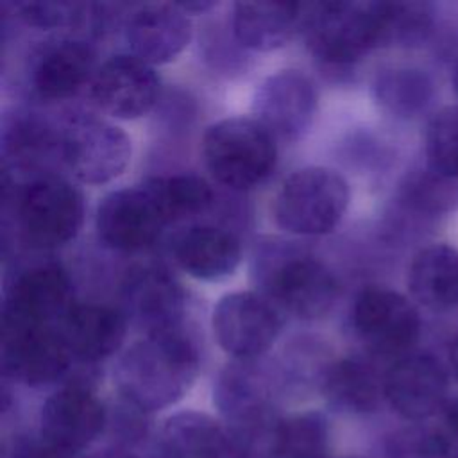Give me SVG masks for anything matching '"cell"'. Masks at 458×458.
Here are the masks:
<instances>
[{"instance_id":"4dcf8cb0","label":"cell","mask_w":458,"mask_h":458,"mask_svg":"<svg viewBox=\"0 0 458 458\" xmlns=\"http://www.w3.org/2000/svg\"><path fill=\"white\" fill-rule=\"evenodd\" d=\"M329 424L320 411H301L279 420V458H327Z\"/></svg>"},{"instance_id":"ac0fdd59","label":"cell","mask_w":458,"mask_h":458,"mask_svg":"<svg viewBox=\"0 0 458 458\" xmlns=\"http://www.w3.org/2000/svg\"><path fill=\"white\" fill-rule=\"evenodd\" d=\"M190 16L174 4H143L123 21V38L131 55L143 63L166 64L191 41Z\"/></svg>"},{"instance_id":"d4e9b609","label":"cell","mask_w":458,"mask_h":458,"mask_svg":"<svg viewBox=\"0 0 458 458\" xmlns=\"http://www.w3.org/2000/svg\"><path fill=\"white\" fill-rule=\"evenodd\" d=\"M163 458H231L224 424L202 411H179L168 417L157 438Z\"/></svg>"},{"instance_id":"484cf974","label":"cell","mask_w":458,"mask_h":458,"mask_svg":"<svg viewBox=\"0 0 458 458\" xmlns=\"http://www.w3.org/2000/svg\"><path fill=\"white\" fill-rule=\"evenodd\" d=\"M411 297L429 310L458 304V250L438 243L417 252L408 270Z\"/></svg>"},{"instance_id":"44dd1931","label":"cell","mask_w":458,"mask_h":458,"mask_svg":"<svg viewBox=\"0 0 458 458\" xmlns=\"http://www.w3.org/2000/svg\"><path fill=\"white\" fill-rule=\"evenodd\" d=\"M59 331L73 358L88 363L113 356L127 335V317L107 304H73L59 322Z\"/></svg>"},{"instance_id":"60d3db41","label":"cell","mask_w":458,"mask_h":458,"mask_svg":"<svg viewBox=\"0 0 458 458\" xmlns=\"http://www.w3.org/2000/svg\"><path fill=\"white\" fill-rule=\"evenodd\" d=\"M453 84H454V89H456V93H458V63H456V66H454V73H453Z\"/></svg>"},{"instance_id":"7402d4cb","label":"cell","mask_w":458,"mask_h":458,"mask_svg":"<svg viewBox=\"0 0 458 458\" xmlns=\"http://www.w3.org/2000/svg\"><path fill=\"white\" fill-rule=\"evenodd\" d=\"M95 48L79 38H66L48 45L32 70V86L47 100L75 95L89 84L97 72Z\"/></svg>"},{"instance_id":"836d02e7","label":"cell","mask_w":458,"mask_h":458,"mask_svg":"<svg viewBox=\"0 0 458 458\" xmlns=\"http://www.w3.org/2000/svg\"><path fill=\"white\" fill-rule=\"evenodd\" d=\"M16 16L38 29H61V27H82L86 21L88 4L79 2H23L16 4Z\"/></svg>"},{"instance_id":"5bb4252c","label":"cell","mask_w":458,"mask_h":458,"mask_svg":"<svg viewBox=\"0 0 458 458\" xmlns=\"http://www.w3.org/2000/svg\"><path fill=\"white\" fill-rule=\"evenodd\" d=\"M317 102V89L308 75L297 70H279L256 88L252 118L276 140L297 141L311 127Z\"/></svg>"},{"instance_id":"ffe728a7","label":"cell","mask_w":458,"mask_h":458,"mask_svg":"<svg viewBox=\"0 0 458 458\" xmlns=\"http://www.w3.org/2000/svg\"><path fill=\"white\" fill-rule=\"evenodd\" d=\"M170 252L177 267L199 281H222L233 276L242 261L238 236L209 224H193L179 231Z\"/></svg>"},{"instance_id":"f35d334b","label":"cell","mask_w":458,"mask_h":458,"mask_svg":"<svg viewBox=\"0 0 458 458\" xmlns=\"http://www.w3.org/2000/svg\"><path fill=\"white\" fill-rule=\"evenodd\" d=\"M91 458H138L132 451H129L127 447H120V445H114V447H109V449H104L100 451L98 454L91 456Z\"/></svg>"},{"instance_id":"d590c367","label":"cell","mask_w":458,"mask_h":458,"mask_svg":"<svg viewBox=\"0 0 458 458\" xmlns=\"http://www.w3.org/2000/svg\"><path fill=\"white\" fill-rule=\"evenodd\" d=\"M433 433L444 458H458V397L444 404Z\"/></svg>"},{"instance_id":"9a60e30c","label":"cell","mask_w":458,"mask_h":458,"mask_svg":"<svg viewBox=\"0 0 458 458\" xmlns=\"http://www.w3.org/2000/svg\"><path fill=\"white\" fill-rule=\"evenodd\" d=\"M166 225L143 184L107 193L95 216L100 242L118 252H140L152 247Z\"/></svg>"},{"instance_id":"83f0119b","label":"cell","mask_w":458,"mask_h":458,"mask_svg":"<svg viewBox=\"0 0 458 458\" xmlns=\"http://www.w3.org/2000/svg\"><path fill=\"white\" fill-rule=\"evenodd\" d=\"M372 95L385 113L406 120L428 107L433 97V82L420 68L388 66L374 77Z\"/></svg>"},{"instance_id":"2e32d148","label":"cell","mask_w":458,"mask_h":458,"mask_svg":"<svg viewBox=\"0 0 458 458\" xmlns=\"http://www.w3.org/2000/svg\"><path fill=\"white\" fill-rule=\"evenodd\" d=\"M93 104L118 120H136L147 114L159 97V77L154 68L131 54L104 61L91 82Z\"/></svg>"},{"instance_id":"603a6c76","label":"cell","mask_w":458,"mask_h":458,"mask_svg":"<svg viewBox=\"0 0 458 458\" xmlns=\"http://www.w3.org/2000/svg\"><path fill=\"white\" fill-rule=\"evenodd\" d=\"M304 4L297 2H236L231 14L234 41L254 52L284 47L302 27Z\"/></svg>"},{"instance_id":"e0dca14e","label":"cell","mask_w":458,"mask_h":458,"mask_svg":"<svg viewBox=\"0 0 458 458\" xmlns=\"http://www.w3.org/2000/svg\"><path fill=\"white\" fill-rule=\"evenodd\" d=\"M385 399L404 419L424 420L447 403V374L431 354L408 352L385 372Z\"/></svg>"},{"instance_id":"30bf717a","label":"cell","mask_w":458,"mask_h":458,"mask_svg":"<svg viewBox=\"0 0 458 458\" xmlns=\"http://www.w3.org/2000/svg\"><path fill=\"white\" fill-rule=\"evenodd\" d=\"M2 370L27 386H43L63 377L72 352L55 326H2Z\"/></svg>"},{"instance_id":"74e56055","label":"cell","mask_w":458,"mask_h":458,"mask_svg":"<svg viewBox=\"0 0 458 458\" xmlns=\"http://www.w3.org/2000/svg\"><path fill=\"white\" fill-rule=\"evenodd\" d=\"M175 5L186 13L188 16L190 14H204L206 11L216 7V2H209V0H191V2H175Z\"/></svg>"},{"instance_id":"3957f363","label":"cell","mask_w":458,"mask_h":458,"mask_svg":"<svg viewBox=\"0 0 458 458\" xmlns=\"http://www.w3.org/2000/svg\"><path fill=\"white\" fill-rule=\"evenodd\" d=\"M310 50L327 64L349 66L386 39V2L304 4L302 27Z\"/></svg>"},{"instance_id":"7a4b0ae2","label":"cell","mask_w":458,"mask_h":458,"mask_svg":"<svg viewBox=\"0 0 458 458\" xmlns=\"http://www.w3.org/2000/svg\"><path fill=\"white\" fill-rule=\"evenodd\" d=\"M252 276L274 306L302 320L327 315L338 299V279L306 249L281 238H265L252 254Z\"/></svg>"},{"instance_id":"8d00e7d4","label":"cell","mask_w":458,"mask_h":458,"mask_svg":"<svg viewBox=\"0 0 458 458\" xmlns=\"http://www.w3.org/2000/svg\"><path fill=\"white\" fill-rule=\"evenodd\" d=\"M7 458H75L47 444L39 435L20 437L13 442Z\"/></svg>"},{"instance_id":"4316f807","label":"cell","mask_w":458,"mask_h":458,"mask_svg":"<svg viewBox=\"0 0 458 458\" xmlns=\"http://www.w3.org/2000/svg\"><path fill=\"white\" fill-rule=\"evenodd\" d=\"M57 156V127L34 113L16 111L2 122L4 170H27Z\"/></svg>"},{"instance_id":"6da1fadb","label":"cell","mask_w":458,"mask_h":458,"mask_svg":"<svg viewBox=\"0 0 458 458\" xmlns=\"http://www.w3.org/2000/svg\"><path fill=\"white\" fill-rule=\"evenodd\" d=\"M199 367V349L181 327L143 335L116 363L118 395L147 413L168 408L191 388Z\"/></svg>"},{"instance_id":"9c48e42d","label":"cell","mask_w":458,"mask_h":458,"mask_svg":"<svg viewBox=\"0 0 458 458\" xmlns=\"http://www.w3.org/2000/svg\"><path fill=\"white\" fill-rule=\"evenodd\" d=\"M213 335L234 360H258L281 335L276 306L256 292H231L218 299L211 315Z\"/></svg>"},{"instance_id":"d6a6232c","label":"cell","mask_w":458,"mask_h":458,"mask_svg":"<svg viewBox=\"0 0 458 458\" xmlns=\"http://www.w3.org/2000/svg\"><path fill=\"white\" fill-rule=\"evenodd\" d=\"M428 163L458 175V107L442 109L428 127Z\"/></svg>"},{"instance_id":"4fadbf2b","label":"cell","mask_w":458,"mask_h":458,"mask_svg":"<svg viewBox=\"0 0 458 458\" xmlns=\"http://www.w3.org/2000/svg\"><path fill=\"white\" fill-rule=\"evenodd\" d=\"M72 279L55 261L30 265L7 290L2 306V326H54L73 306Z\"/></svg>"},{"instance_id":"d6986e66","label":"cell","mask_w":458,"mask_h":458,"mask_svg":"<svg viewBox=\"0 0 458 458\" xmlns=\"http://www.w3.org/2000/svg\"><path fill=\"white\" fill-rule=\"evenodd\" d=\"M279 386L281 377L256 360H234L220 370L213 399L225 424H238L276 415L274 399Z\"/></svg>"},{"instance_id":"ba28073f","label":"cell","mask_w":458,"mask_h":458,"mask_svg":"<svg viewBox=\"0 0 458 458\" xmlns=\"http://www.w3.org/2000/svg\"><path fill=\"white\" fill-rule=\"evenodd\" d=\"M352 327L361 344L377 356L401 358L410 352L420 333L415 306L401 293L369 286L352 304Z\"/></svg>"},{"instance_id":"e575fe53","label":"cell","mask_w":458,"mask_h":458,"mask_svg":"<svg viewBox=\"0 0 458 458\" xmlns=\"http://www.w3.org/2000/svg\"><path fill=\"white\" fill-rule=\"evenodd\" d=\"M385 458H444L433 428L408 426L385 442Z\"/></svg>"},{"instance_id":"ab89813d","label":"cell","mask_w":458,"mask_h":458,"mask_svg":"<svg viewBox=\"0 0 458 458\" xmlns=\"http://www.w3.org/2000/svg\"><path fill=\"white\" fill-rule=\"evenodd\" d=\"M449 360H451V369H453L454 376L458 377V338L454 340V344H453V347H451Z\"/></svg>"},{"instance_id":"277c9868","label":"cell","mask_w":458,"mask_h":458,"mask_svg":"<svg viewBox=\"0 0 458 458\" xmlns=\"http://www.w3.org/2000/svg\"><path fill=\"white\" fill-rule=\"evenodd\" d=\"M202 157L220 184L233 190H252L274 172L277 143L258 120L231 116L206 129Z\"/></svg>"},{"instance_id":"8fae6325","label":"cell","mask_w":458,"mask_h":458,"mask_svg":"<svg viewBox=\"0 0 458 458\" xmlns=\"http://www.w3.org/2000/svg\"><path fill=\"white\" fill-rule=\"evenodd\" d=\"M122 311L127 320L148 333L179 329L186 293L177 277L159 263H140L122 281Z\"/></svg>"},{"instance_id":"cb8c5ba5","label":"cell","mask_w":458,"mask_h":458,"mask_svg":"<svg viewBox=\"0 0 458 458\" xmlns=\"http://www.w3.org/2000/svg\"><path fill=\"white\" fill-rule=\"evenodd\" d=\"M320 390L338 411L370 413L385 399V374L363 358L345 356L322 369Z\"/></svg>"},{"instance_id":"f1b7e54d","label":"cell","mask_w":458,"mask_h":458,"mask_svg":"<svg viewBox=\"0 0 458 458\" xmlns=\"http://www.w3.org/2000/svg\"><path fill=\"white\" fill-rule=\"evenodd\" d=\"M156 200L165 222L177 224L206 213L215 202L211 184L193 174L157 175L141 182Z\"/></svg>"},{"instance_id":"f546056e","label":"cell","mask_w":458,"mask_h":458,"mask_svg":"<svg viewBox=\"0 0 458 458\" xmlns=\"http://www.w3.org/2000/svg\"><path fill=\"white\" fill-rule=\"evenodd\" d=\"M399 202L422 215L454 211L458 208V175L428 163L404 177L399 186Z\"/></svg>"},{"instance_id":"7c38bea8","label":"cell","mask_w":458,"mask_h":458,"mask_svg":"<svg viewBox=\"0 0 458 458\" xmlns=\"http://www.w3.org/2000/svg\"><path fill=\"white\" fill-rule=\"evenodd\" d=\"M107 426V408L97 394L81 383L66 385L47 397L38 435L52 447L77 456Z\"/></svg>"},{"instance_id":"b9f144b4","label":"cell","mask_w":458,"mask_h":458,"mask_svg":"<svg viewBox=\"0 0 458 458\" xmlns=\"http://www.w3.org/2000/svg\"><path fill=\"white\" fill-rule=\"evenodd\" d=\"M344 458H363V456H344Z\"/></svg>"},{"instance_id":"5b68a950","label":"cell","mask_w":458,"mask_h":458,"mask_svg":"<svg viewBox=\"0 0 458 458\" xmlns=\"http://www.w3.org/2000/svg\"><path fill=\"white\" fill-rule=\"evenodd\" d=\"M351 200L344 175L327 166H304L290 174L274 200L277 227L295 236L331 233Z\"/></svg>"},{"instance_id":"1f68e13d","label":"cell","mask_w":458,"mask_h":458,"mask_svg":"<svg viewBox=\"0 0 458 458\" xmlns=\"http://www.w3.org/2000/svg\"><path fill=\"white\" fill-rule=\"evenodd\" d=\"M433 25L431 5L422 2H386V43L415 45L426 39Z\"/></svg>"},{"instance_id":"52a82bcc","label":"cell","mask_w":458,"mask_h":458,"mask_svg":"<svg viewBox=\"0 0 458 458\" xmlns=\"http://www.w3.org/2000/svg\"><path fill=\"white\" fill-rule=\"evenodd\" d=\"M82 220V193L63 177L38 175L16 193V222L34 247L55 249L72 242Z\"/></svg>"},{"instance_id":"8992f818","label":"cell","mask_w":458,"mask_h":458,"mask_svg":"<svg viewBox=\"0 0 458 458\" xmlns=\"http://www.w3.org/2000/svg\"><path fill=\"white\" fill-rule=\"evenodd\" d=\"M57 152L68 172L84 184H106L129 165L131 138L91 113H68L57 125Z\"/></svg>"}]
</instances>
